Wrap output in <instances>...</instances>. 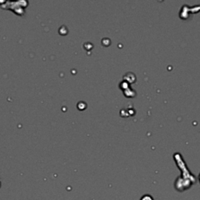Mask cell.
Returning <instances> with one entry per match:
<instances>
[{"label": "cell", "instance_id": "obj_1", "mask_svg": "<svg viewBox=\"0 0 200 200\" xmlns=\"http://www.w3.org/2000/svg\"><path fill=\"white\" fill-rule=\"evenodd\" d=\"M141 200H153L152 198L149 195H146V196H144L141 199Z\"/></svg>", "mask_w": 200, "mask_h": 200}, {"label": "cell", "instance_id": "obj_2", "mask_svg": "<svg viewBox=\"0 0 200 200\" xmlns=\"http://www.w3.org/2000/svg\"><path fill=\"white\" fill-rule=\"evenodd\" d=\"M199 182H200V174H199Z\"/></svg>", "mask_w": 200, "mask_h": 200}]
</instances>
